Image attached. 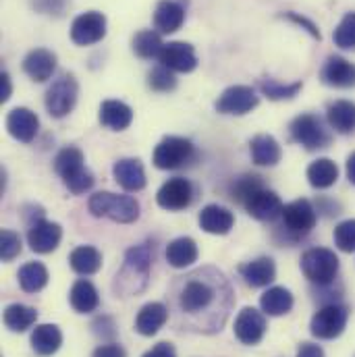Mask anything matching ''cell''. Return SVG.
<instances>
[{
	"label": "cell",
	"mask_w": 355,
	"mask_h": 357,
	"mask_svg": "<svg viewBox=\"0 0 355 357\" xmlns=\"http://www.w3.org/2000/svg\"><path fill=\"white\" fill-rule=\"evenodd\" d=\"M233 287L216 268H197L179 276L171 289L175 322L181 331L212 335L222 331L233 307Z\"/></svg>",
	"instance_id": "cell-1"
},
{
	"label": "cell",
	"mask_w": 355,
	"mask_h": 357,
	"mask_svg": "<svg viewBox=\"0 0 355 357\" xmlns=\"http://www.w3.org/2000/svg\"><path fill=\"white\" fill-rule=\"evenodd\" d=\"M152 260H154V245L150 241L129 248L125 254L123 268L114 276V284H112L114 293L121 297L142 293L148 284Z\"/></svg>",
	"instance_id": "cell-2"
},
{
	"label": "cell",
	"mask_w": 355,
	"mask_h": 357,
	"mask_svg": "<svg viewBox=\"0 0 355 357\" xmlns=\"http://www.w3.org/2000/svg\"><path fill=\"white\" fill-rule=\"evenodd\" d=\"M54 171L56 175L63 178L65 187L73 193V195H84L93 187V175L91 171L86 169V160H84V152L75 146H67L63 148L56 158H54Z\"/></svg>",
	"instance_id": "cell-3"
},
{
	"label": "cell",
	"mask_w": 355,
	"mask_h": 357,
	"mask_svg": "<svg viewBox=\"0 0 355 357\" xmlns=\"http://www.w3.org/2000/svg\"><path fill=\"white\" fill-rule=\"evenodd\" d=\"M88 208L96 218H110L121 225H131L139 218V202L131 195L98 191L89 197Z\"/></svg>",
	"instance_id": "cell-4"
},
{
	"label": "cell",
	"mask_w": 355,
	"mask_h": 357,
	"mask_svg": "<svg viewBox=\"0 0 355 357\" xmlns=\"http://www.w3.org/2000/svg\"><path fill=\"white\" fill-rule=\"evenodd\" d=\"M195 156H197L195 146L189 139L169 135L156 146L152 154V162L160 171H177L183 167H189L195 160Z\"/></svg>",
	"instance_id": "cell-5"
},
{
	"label": "cell",
	"mask_w": 355,
	"mask_h": 357,
	"mask_svg": "<svg viewBox=\"0 0 355 357\" xmlns=\"http://www.w3.org/2000/svg\"><path fill=\"white\" fill-rule=\"evenodd\" d=\"M301 272L318 287H328L339 274V258L333 250L312 248L301 256Z\"/></svg>",
	"instance_id": "cell-6"
},
{
	"label": "cell",
	"mask_w": 355,
	"mask_h": 357,
	"mask_svg": "<svg viewBox=\"0 0 355 357\" xmlns=\"http://www.w3.org/2000/svg\"><path fill=\"white\" fill-rule=\"evenodd\" d=\"M289 133L291 139L299 146H303L305 150L314 152V150H322L331 146V133L324 127V121L316 114H299L291 121L289 125Z\"/></svg>",
	"instance_id": "cell-7"
},
{
	"label": "cell",
	"mask_w": 355,
	"mask_h": 357,
	"mask_svg": "<svg viewBox=\"0 0 355 357\" xmlns=\"http://www.w3.org/2000/svg\"><path fill=\"white\" fill-rule=\"evenodd\" d=\"M77 96H80V86H77L75 75L63 73L56 82H52V86L46 91L44 104H46L48 114L54 119L67 116L75 108Z\"/></svg>",
	"instance_id": "cell-8"
},
{
	"label": "cell",
	"mask_w": 355,
	"mask_h": 357,
	"mask_svg": "<svg viewBox=\"0 0 355 357\" xmlns=\"http://www.w3.org/2000/svg\"><path fill=\"white\" fill-rule=\"evenodd\" d=\"M280 218H282V231H287V235H291L293 239H301L316 227L318 210L310 199L301 197L287 204L282 208Z\"/></svg>",
	"instance_id": "cell-9"
},
{
	"label": "cell",
	"mask_w": 355,
	"mask_h": 357,
	"mask_svg": "<svg viewBox=\"0 0 355 357\" xmlns=\"http://www.w3.org/2000/svg\"><path fill=\"white\" fill-rule=\"evenodd\" d=\"M347 320H349V307L347 305L328 303L314 314V318L310 322V331L316 339L331 341V339H337L343 335Z\"/></svg>",
	"instance_id": "cell-10"
},
{
	"label": "cell",
	"mask_w": 355,
	"mask_h": 357,
	"mask_svg": "<svg viewBox=\"0 0 355 357\" xmlns=\"http://www.w3.org/2000/svg\"><path fill=\"white\" fill-rule=\"evenodd\" d=\"M258 104H260V98L256 96L254 88H250V86H231L218 96L214 106H216V110L220 114L241 116V114L252 112Z\"/></svg>",
	"instance_id": "cell-11"
},
{
	"label": "cell",
	"mask_w": 355,
	"mask_h": 357,
	"mask_svg": "<svg viewBox=\"0 0 355 357\" xmlns=\"http://www.w3.org/2000/svg\"><path fill=\"white\" fill-rule=\"evenodd\" d=\"M193 185L185 177H173L169 178L156 193V202L160 208L177 212V210H185L191 206L193 202Z\"/></svg>",
	"instance_id": "cell-12"
},
{
	"label": "cell",
	"mask_w": 355,
	"mask_h": 357,
	"mask_svg": "<svg viewBox=\"0 0 355 357\" xmlns=\"http://www.w3.org/2000/svg\"><path fill=\"white\" fill-rule=\"evenodd\" d=\"M106 36V17L98 10H88L75 17L71 25V40L77 46H89Z\"/></svg>",
	"instance_id": "cell-13"
},
{
	"label": "cell",
	"mask_w": 355,
	"mask_h": 357,
	"mask_svg": "<svg viewBox=\"0 0 355 357\" xmlns=\"http://www.w3.org/2000/svg\"><path fill=\"white\" fill-rule=\"evenodd\" d=\"M266 335V318L256 307H243L235 318V337L243 345H258Z\"/></svg>",
	"instance_id": "cell-14"
},
{
	"label": "cell",
	"mask_w": 355,
	"mask_h": 357,
	"mask_svg": "<svg viewBox=\"0 0 355 357\" xmlns=\"http://www.w3.org/2000/svg\"><path fill=\"white\" fill-rule=\"evenodd\" d=\"M63 239V229L59 222H50L46 218L33 222L27 231V243L36 254H52Z\"/></svg>",
	"instance_id": "cell-15"
},
{
	"label": "cell",
	"mask_w": 355,
	"mask_h": 357,
	"mask_svg": "<svg viewBox=\"0 0 355 357\" xmlns=\"http://www.w3.org/2000/svg\"><path fill=\"white\" fill-rule=\"evenodd\" d=\"M158 61H160L163 67L171 69L173 73H191L197 67L195 50L187 42H169V44H165Z\"/></svg>",
	"instance_id": "cell-16"
},
{
	"label": "cell",
	"mask_w": 355,
	"mask_h": 357,
	"mask_svg": "<svg viewBox=\"0 0 355 357\" xmlns=\"http://www.w3.org/2000/svg\"><path fill=\"white\" fill-rule=\"evenodd\" d=\"M40 129V119L33 110L29 108H13L6 116V131L10 137H15L21 144H29L36 139Z\"/></svg>",
	"instance_id": "cell-17"
},
{
	"label": "cell",
	"mask_w": 355,
	"mask_h": 357,
	"mask_svg": "<svg viewBox=\"0 0 355 357\" xmlns=\"http://www.w3.org/2000/svg\"><path fill=\"white\" fill-rule=\"evenodd\" d=\"M243 208H246V212L252 216V218H256V220H262V222H272V220H276L280 214H282V202H280V197L274 193V191H270V189H260L258 193H254L246 204H243Z\"/></svg>",
	"instance_id": "cell-18"
},
{
	"label": "cell",
	"mask_w": 355,
	"mask_h": 357,
	"mask_svg": "<svg viewBox=\"0 0 355 357\" xmlns=\"http://www.w3.org/2000/svg\"><path fill=\"white\" fill-rule=\"evenodd\" d=\"M320 79L331 88H355V65L343 56H328Z\"/></svg>",
	"instance_id": "cell-19"
},
{
	"label": "cell",
	"mask_w": 355,
	"mask_h": 357,
	"mask_svg": "<svg viewBox=\"0 0 355 357\" xmlns=\"http://www.w3.org/2000/svg\"><path fill=\"white\" fill-rule=\"evenodd\" d=\"M197 222H199V229L210 235H227L235 227V214L225 206L210 204L202 208Z\"/></svg>",
	"instance_id": "cell-20"
},
{
	"label": "cell",
	"mask_w": 355,
	"mask_h": 357,
	"mask_svg": "<svg viewBox=\"0 0 355 357\" xmlns=\"http://www.w3.org/2000/svg\"><path fill=\"white\" fill-rule=\"evenodd\" d=\"M23 71L38 84L48 82L56 71V54L46 48H36L23 59Z\"/></svg>",
	"instance_id": "cell-21"
},
{
	"label": "cell",
	"mask_w": 355,
	"mask_h": 357,
	"mask_svg": "<svg viewBox=\"0 0 355 357\" xmlns=\"http://www.w3.org/2000/svg\"><path fill=\"white\" fill-rule=\"evenodd\" d=\"M112 177L125 191H142L148 183L144 165L137 158H121L112 167Z\"/></svg>",
	"instance_id": "cell-22"
},
{
	"label": "cell",
	"mask_w": 355,
	"mask_h": 357,
	"mask_svg": "<svg viewBox=\"0 0 355 357\" xmlns=\"http://www.w3.org/2000/svg\"><path fill=\"white\" fill-rule=\"evenodd\" d=\"M169 320V307L160 301H152V303H146L137 318H135V331L142 335V337H154Z\"/></svg>",
	"instance_id": "cell-23"
},
{
	"label": "cell",
	"mask_w": 355,
	"mask_h": 357,
	"mask_svg": "<svg viewBox=\"0 0 355 357\" xmlns=\"http://www.w3.org/2000/svg\"><path fill=\"white\" fill-rule=\"evenodd\" d=\"M100 123L110 131H125L133 123V110L121 100H106L100 106Z\"/></svg>",
	"instance_id": "cell-24"
},
{
	"label": "cell",
	"mask_w": 355,
	"mask_h": 357,
	"mask_svg": "<svg viewBox=\"0 0 355 357\" xmlns=\"http://www.w3.org/2000/svg\"><path fill=\"white\" fill-rule=\"evenodd\" d=\"M185 21V8L177 0H160L154 10V27L160 33H175Z\"/></svg>",
	"instance_id": "cell-25"
},
{
	"label": "cell",
	"mask_w": 355,
	"mask_h": 357,
	"mask_svg": "<svg viewBox=\"0 0 355 357\" xmlns=\"http://www.w3.org/2000/svg\"><path fill=\"white\" fill-rule=\"evenodd\" d=\"M63 345V333L56 324H40L31 333V349L42 357L54 356Z\"/></svg>",
	"instance_id": "cell-26"
},
{
	"label": "cell",
	"mask_w": 355,
	"mask_h": 357,
	"mask_svg": "<svg viewBox=\"0 0 355 357\" xmlns=\"http://www.w3.org/2000/svg\"><path fill=\"white\" fill-rule=\"evenodd\" d=\"M326 121L331 129H335L341 135L355 131V102L349 100H337L328 104L326 108Z\"/></svg>",
	"instance_id": "cell-27"
},
{
	"label": "cell",
	"mask_w": 355,
	"mask_h": 357,
	"mask_svg": "<svg viewBox=\"0 0 355 357\" xmlns=\"http://www.w3.org/2000/svg\"><path fill=\"white\" fill-rule=\"evenodd\" d=\"M239 274L241 278L254 287V289H260V287H268L274 276H276V266L272 262V258H258V260H252L248 264H241L239 266Z\"/></svg>",
	"instance_id": "cell-28"
},
{
	"label": "cell",
	"mask_w": 355,
	"mask_h": 357,
	"mask_svg": "<svg viewBox=\"0 0 355 357\" xmlns=\"http://www.w3.org/2000/svg\"><path fill=\"white\" fill-rule=\"evenodd\" d=\"M250 152H252L254 165L258 167H274L280 162V156H282V150L272 135H256L250 142Z\"/></svg>",
	"instance_id": "cell-29"
},
{
	"label": "cell",
	"mask_w": 355,
	"mask_h": 357,
	"mask_svg": "<svg viewBox=\"0 0 355 357\" xmlns=\"http://www.w3.org/2000/svg\"><path fill=\"white\" fill-rule=\"evenodd\" d=\"M197 243L191 237H177L167 245V262L173 268H187L197 262Z\"/></svg>",
	"instance_id": "cell-30"
},
{
	"label": "cell",
	"mask_w": 355,
	"mask_h": 357,
	"mask_svg": "<svg viewBox=\"0 0 355 357\" xmlns=\"http://www.w3.org/2000/svg\"><path fill=\"white\" fill-rule=\"evenodd\" d=\"M260 307L266 316H285L293 307V295L285 287H270L260 297Z\"/></svg>",
	"instance_id": "cell-31"
},
{
	"label": "cell",
	"mask_w": 355,
	"mask_h": 357,
	"mask_svg": "<svg viewBox=\"0 0 355 357\" xmlns=\"http://www.w3.org/2000/svg\"><path fill=\"white\" fill-rule=\"evenodd\" d=\"M69 301H71V307H73L77 314H91V312H96V307L100 305V297H98L96 287H93L89 280H86V278H80V280L71 287Z\"/></svg>",
	"instance_id": "cell-32"
},
{
	"label": "cell",
	"mask_w": 355,
	"mask_h": 357,
	"mask_svg": "<svg viewBox=\"0 0 355 357\" xmlns=\"http://www.w3.org/2000/svg\"><path fill=\"white\" fill-rule=\"evenodd\" d=\"M4 326L13 333H25L27 328H31L38 320V312L29 305L23 303H10L4 307Z\"/></svg>",
	"instance_id": "cell-33"
},
{
	"label": "cell",
	"mask_w": 355,
	"mask_h": 357,
	"mask_svg": "<svg viewBox=\"0 0 355 357\" xmlns=\"http://www.w3.org/2000/svg\"><path fill=\"white\" fill-rule=\"evenodd\" d=\"M71 268L82 274V276H91L102 268V254L93 245H80L71 252L69 256Z\"/></svg>",
	"instance_id": "cell-34"
},
{
	"label": "cell",
	"mask_w": 355,
	"mask_h": 357,
	"mask_svg": "<svg viewBox=\"0 0 355 357\" xmlns=\"http://www.w3.org/2000/svg\"><path fill=\"white\" fill-rule=\"evenodd\" d=\"M48 270L42 262H27L19 268L17 272V280H19V287L25 291V293H38L42 291L46 284H48Z\"/></svg>",
	"instance_id": "cell-35"
},
{
	"label": "cell",
	"mask_w": 355,
	"mask_h": 357,
	"mask_svg": "<svg viewBox=\"0 0 355 357\" xmlns=\"http://www.w3.org/2000/svg\"><path fill=\"white\" fill-rule=\"evenodd\" d=\"M308 181L314 189H328L337 183L339 169L331 158H318L308 167Z\"/></svg>",
	"instance_id": "cell-36"
},
{
	"label": "cell",
	"mask_w": 355,
	"mask_h": 357,
	"mask_svg": "<svg viewBox=\"0 0 355 357\" xmlns=\"http://www.w3.org/2000/svg\"><path fill=\"white\" fill-rule=\"evenodd\" d=\"M165 44H163V38H160V31H154V29H142L139 33H135L133 38V52L139 56V59H158L160 52H163Z\"/></svg>",
	"instance_id": "cell-37"
},
{
	"label": "cell",
	"mask_w": 355,
	"mask_h": 357,
	"mask_svg": "<svg viewBox=\"0 0 355 357\" xmlns=\"http://www.w3.org/2000/svg\"><path fill=\"white\" fill-rule=\"evenodd\" d=\"M258 88H260V91L266 96L268 100L278 102V100H291V98H295V96L301 91L303 84H301V82L280 84V82H276V79H272V77H262L260 84H258Z\"/></svg>",
	"instance_id": "cell-38"
},
{
	"label": "cell",
	"mask_w": 355,
	"mask_h": 357,
	"mask_svg": "<svg viewBox=\"0 0 355 357\" xmlns=\"http://www.w3.org/2000/svg\"><path fill=\"white\" fill-rule=\"evenodd\" d=\"M260 189H264L262 177H258V175H243V177H239L237 181H233V185H231V197L243 206Z\"/></svg>",
	"instance_id": "cell-39"
},
{
	"label": "cell",
	"mask_w": 355,
	"mask_h": 357,
	"mask_svg": "<svg viewBox=\"0 0 355 357\" xmlns=\"http://www.w3.org/2000/svg\"><path fill=\"white\" fill-rule=\"evenodd\" d=\"M335 44L343 50H355V13H347L335 29Z\"/></svg>",
	"instance_id": "cell-40"
},
{
	"label": "cell",
	"mask_w": 355,
	"mask_h": 357,
	"mask_svg": "<svg viewBox=\"0 0 355 357\" xmlns=\"http://www.w3.org/2000/svg\"><path fill=\"white\" fill-rule=\"evenodd\" d=\"M148 86L154 91H171V89L177 88V79H175V73L171 69L158 65L148 73Z\"/></svg>",
	"instance_id": "cell-41"
},
{
	"label": "cell",
	"mask_w": 355,
	"mask_h": 357,
	"mask_svg": "<svg viewBox=\"0 0 355 357\" xmlns=\"http://www.w3.org/2000/svg\"><path fill=\"white\" fill-rule=\"evenodd\" d=\"M335 245L341 252H355V218L343 220L335 227Z\"/></svg>",
	"instance_id": "cell-42"
},
{
	"label": "cell",
	"mask_w": 355,
	"mask_h": 357,
	"mask_svg": "<svg viewBox=\"0 0 355 357\" xmlns=\"http://www.w3.org/2000/svg\"><path fill=\"white\" fill-rule=\"evenodd\" d=\"M21 254V237L15 231L2 229L0 233V256L2 262H10Z\"/></svg>",
	"instance_id": "cell-43"
},
{
	"label": "cell",
	"mask_w": 355,
	"mask_h": 357,
	"mask_svg": "<svg viewBox=\"0 0 355 357\" xmlns=\"http://www.w3.org/2000/svg\"><path fill=\"white\" fill-rule=\"evenodd\" d=\"M91 328H93V335L100 337V339H112L116 335L114 331V322L108 318V316H102V318H96L91 322Z\"/></svg>",
	"instance_id": "cell-44"
},
{
	"label": "cell",
	"mask_w": 355,
	"mask_h": 357,
	"mask_svg": "<svg viewBox=\"0 0 355 357\" xmlns=\"http://www.w3.org/2000/svg\"><path fill=\"white\" fill-rule=\"evenodd\" d=\"M91 357H127V351L119 343H106V345H100Z\"/></svg>",
	"instance_id": "cell-45"
},
{
	"label": "cell",
	"mask_w": 355,
	"mask_h": 357,
	"mask_svg": "<svg viewBox=\"0 0 355 357\" xmlns=\"http://www.w3.org/2000/svg\"><path fill=\"white\" fill-rule=\"evenodd\" d=\"M36 6L42 10V13H54V15H63L65 6H67V0H38Z\"/></svg>",
	"instance_id": "cell-46"
},
{
	"label": "cell",
	"mask_w": 355,
	"mask_h": 357,
	"mask_svg": "<svg viewBox=\"0 0 355 357\" xmlns=\"http://www.w3.org/2000/svg\"><path fill=\"white\" fill-rule=\"evenodd\" d=\"M142 357H177V351H175V347L171 343H158Z\"/></svg>",
	"instance_id": "cell-47"
},
{
	"label": "cell",
	"mask_w": 355,
	"mask_h": 357,
	"mask_svg": "<svg viewBox=\"0 0 355 357\" xmlns=\"http://www.w3.org/2000/svg\"><path fill=\"white\" fill-rule=\"evenodd\" d=\"M295 357H324V351L316 343H301Z\"/></svg>",
	"instance_id": "cell-48"
},
{
	"label": "cell",
	"mask_w": 355,
	"mask_h": 357,
	"mask_svg": "<svg viewBox=\"0 0 355 357\" xmlns=\"http://www.w3.org/2000/svg\"><path fill=\"white\" fill-rule=\"evenodd\" d=\"M287 19H291V21H293V23H297V25L308 27V31H310L314 38H318V40H320V31H318V27H316L312 21H308L305 17H299V15H295V13H289V15H287Z\"/></svg>",
	"instance_id": "cell-49"
},
{
	"label": "cell",
	"mask_w": 355,
	"mask_h": 357,
	"mask_svg": "<svg viewBox=\"0 0 355 357\" xmlns=\"http://www.w3.org/2000/svg\"><path fill=\"white\" fill-rule=\"evenodd\" d=\"M10 91H13L10 77H8V73H2L0 75V102H6L10 98Z\"/></svg>",
	"instance_id": "cell-50"
},
{
	"label": "cell",
	"mask_w": 355,
	"mask_h": 357,
	"mask_svg": "<svg viewBox=\"0 0 355 357\" xmlns=\"http://www.w3.org/2000/svg\"><path fill=\"white\" fill-rule=\"evenodd\" d=\"M347 178L352 185H355V152H352L347 158Z\"/></svg>",
	"instance_id": "cell-51"
}]
</instances>
